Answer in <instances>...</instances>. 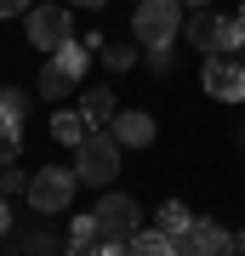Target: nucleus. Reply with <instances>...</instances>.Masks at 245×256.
I'll list each match as a JSON object with an SVG mask.
<instances>
[{"label":"nucleus","mask_w":245,"mask_h":256,"mask_svg":"<svg viewBox=\"0 0 245 256\" xmlns=\"http://www.w3.org/2000/svg\"><path fill=\"white\" fill-rule=\"evenodd\" d=\"M80 114H86V126H114V92H109V86H91V92L80 97Z\"/></svg>","instance_id":"nucleus-10"},{"label":"nucleus","mask_w":245,"mask_h":256,"mask_svg":"<svg viewBox=\"0 0 245 256\" xmlns=\"http://www.w3.org/2000/svg\"><path fill=\"white\" fill-rule=\"evenodd\" d=\"M182 40H188V46H200V52H222V40H217V18H211V12H194V18L182 23Z\"/></svg>","instance_id":"nucleus-11"},{"label":"nucleus","mask_w":245,"mask_h":256,"mask_svg":"<svg viewBox=\"0 0 245 256\" xmlns=\"http://www.w3.org/2000/svg\"><path fill=\"white\" fill-rule=\"evenodd\" d=\"M239 18H245V6H239Z\"/></svg>","instance_id":"nucleus-25"},{"label":"nucleus","mask_w":245,"mask_h":256,"mask_svg":"<svg viewBox=\"0 0 245 256\" xmlns=\"http://www.w3.org/2000/svg\"><path fill=\"white\" fill-rule=\"evenodd\" d=\"M29 40H35L40 52H57L74 40V23L63 6H29Z\"/></svg>","instance_id":"nucleus-6"},{"label":"nucleus","mask_w":245,"mask_h":256,"mask_svg":"<svg viewBox=\"0 0 245 256\" xmlns=\"http://www.w3.org/2000/svg\"><path fill=\"white\" fill-rule=\"evenodd\" d=\"M29 194V182H23V171H6V165H0V194Z\"/></svg>","instance_id":"nucleus-20"},{"label":"nucleus","mask_w":245,"mask_h":256,"mask_svg":"<svg viewBox=\"0 0 245 256\" xmlns=\"http://www.w3.org/2000/svg\"><path fill=\"white\" fill-rule=\"evenodd\" d=\"M131 34L137 46H171L182 34V0H143L131 12Z\"/></svg>","instance_id":"nucleus-1"},{"label":"nucleus","mask_w":245,"mask_h":256,"mask_svg":"<svg viewBox=\"0 0 245 256\" xmlns=\"http://www.w3.org/2000/svg\"><path fill=\"white\" fill-rule=\"evenodd\" d=\"M69 250L74 256H91V250H109V239H103L97 216H74V234H69Z\"/></svg>","instance_id":"nucleus-12"},{"label":"nucleus","mask_w":245,"mask_h":256,"mask_svg":"<svg viewBox=\"0 0 245 256\" xmlns=\"http://www.w3.org/2000/svg\"><path fill=\"white\" fill-rule=\"evenodd\" d=\"M114 142L120 148H148V142H154V114H143V108L114 114Z\"/></svg>","instance_id":"nucleus-8"},{"label":"nucleus","mask_w":245,"mask_h":256,"mask_svg":"<svg viewBox=\"0 0 245 256\" xmlns=\"http://www.w3.org/2000/svg\"><path fill=\"white\" fill-rule=\"evenodd\" d=\"M74 171H80V182H114L120 176V142H114V131H86V137L74 142Z\"/></svg>","instance_id":"nucleus-2"},{"label":"nucleus","mask_w":245,"mask_h":256,"mask_svg":"<svg viewBox=\"0 0 245 256\" xmlns=\"http://www.w3.org/2000/svg\"><path fill=\"white\" fill-rule=\"evenodd\" d=\"M74 6H86V12H97V6H109V0H74Z\"/></svg>","instance_id":"nucleus-23"},{"label":"nucleus","mask_w":245,"mask_h":256,"mask_svg":"<svg viewBox=\"0 0 245 256\" xmlns=\"http://www.w3.org/2000/svg\"><path fill=\"white\" fill-rule=\"evenodd\" d=\"M160 228L171 234V239H177V250H182V239H188V228H194V216L182 210V200H165V205H160Z\"/></svg>","instance_id":"nucleus-13"},{"label":"nucleus","mask_w":245,"mask_h":256,"mask_svg":"<svg viewBox=\"0 0 245 256\" xmlns=\"http://www.w3.org/2000/svg\"><path fill=\"white\" fill-rule=\"evenodd\" d=\"M239 245H245V239H239Z\"/></svg>","instance_id":"nucleus-26"},{"label":"nucleus","mask_w":245,"mask_h":256,"mask_svg":"<svg viewBox=\"0 0 245 256\" xmlns=\"http://www.w3.org/2000/svg\"><path fill=\"white\" fill-rule=\"evenodd\" d=\"M18 148H23L18 126H12V120H0V165H12V160H18Z\"/></svg>","instance_id":"nucleus-18"},{"label":"nucleus","mask_w":245,"mask_h":256,"mask_svg":"<svg viewBox=\"0 0 245 256\" xmlns=\"http://www.w3.org/2000/svg\"><path fill=\"white\" fill-rule=\"evenodd\" d=\"M52 137L74 148V142L86 137V114H69V108H63V114H52Z\"/></svg>","instance_id":"nucleus-15"},{"label":"nucleus","mask_w":245,"mask_h":256,"mask_svg":"<svg viewBox=\"0 0 245 256\" xmlns=\"http://www.w3.org/2000/svg\"><path fill=\"white\" fill-rule=\"evenodd\" d=\"M74 182H80V171H63V165H40V171L29 176V205H35L40 216H52V210H69Z\"/></svg>","instance_id":"nucleus-5"},{"label":"nucleus","mask_w":245,"mask_h":256,"mask_svg":"<svg viewBox=\"0 0 245 256\" xmlns=\"http://www.w3.org/2000/svg\"><path fill=\"white\" fill-rule=\"evenodd\" d=\"M6 222H12V205H6V194H0V234H6Z\"/></svg>","instance_id":"nucleus-22"},{"label":"nucleus","mask_w":245,"mask_h":256,"mask_svg":"<svg viewBox=\"0 0 245 256\" xmlns=\"http://www.w3.org/2000/svg\"><path fill=\"white\" fill-rule=\"evenodd\" d=\"M35 0H0V18H18V12H29Z\"/></svg>","instance_id":"nucleus-21"},{"label":"nucleus","mask_w":245,"mask_h":256,"mask_svg":"<svg viewBox=\"0 0 245 256\" xmlns=\"http://www.w3.org/2000/svg\"><path fill=\"white\" fill-rule=\"evenodd\" d=\"M23 114H29V97H23V92H0V120L23 126Z\"/></svg>","instance_id":"nucleus-17"},{"label":"nucleus","mask_w":245,"mask_h":256,"mask_svg":"<svg viewBox=\"0 0 245 256\" xmlns=\"http://www.w3.org/2000/svg\"><path fill=\"white\" fill-rule=\"evenodd\" d=\"M91 216H97L103 239H109V250H131V234H137V200L131 194H103L97 205H91Z\"/></svg>","instance_id":"nucleus-4"},{"label":"nucleus","mask_w":245,"mask_h":256,"mask_svg":"<svg viewBox=\"0 0 245 256\" xmlns=\"http://www.w3.org/2000/svg\"><path fill=\"white\" fill-rule=\"evenodd\" d=\"M182 6H205V0H182Z\"/></svg>","instance_id":"nucleus-24"},{"label":"nucleus","mask_w":245,"mask_h":256,"mask_svg":"<svg viewBox=\"0 0 245 256\" xmlns=\"http://www.w3.org/2000/svg\"><path fill=\"white\" fill-rule=\"evenodd\" d=\"M86 63H91V46H80V40H69V46L46 52V68H40V97H63V92H74V80L86 74Z\"/></svg>","instance_id":"nucleus-3"},{"label":"nucleus","mask_w":245,"mask_h":256,"mask_svg":"<svg viewBox=\"0 0 245 256\" xmlns=\"http://www.w3.org/2000/svg\"><path fill=\"white\" fill-rule=\"evenodd\" d=\"M217 40H222V52H239L245 46V18H217Z\"/></svg>","instance_id":"nucleus-16"},{"label":"nucleus","mask_w":245,"mask_h":256,"mask_svg":"<svg viewBox=\"0 0 245 256\" xmlns=\"http://www.w3.org/2000/svg\"><path fill=\"white\" fill-rule=\"evenodd\" d=\"M234 245H239V239L228 228H217V222H194L188 239H182V250H194V256H217V250H234Z\"/></svg>","instance_id":"nucleus-9"},{"label":"nucleus","mask_w":245,"mask_h":256,"mask_svg":"<svg viewBox=\"0 0 245 256\" xmlns=\"http://www.w3.org/2000/svg\"><path fill=\"white\" fill-rule=\"evenodd\" d=\"M200 80H205V92L217 97V102H239L245 97V63H228L222 52L205 57V74H200Z\"/></svg>","instance_id":"nucleus-7"},{"label":"nucleus","mask_w":245,"mask_h":256,"mask_svg":"<svg viewBox=\"0 0 245 256\" xmlns=\"http://www.w3.org/2000/svg\"><path fill=\"white\" fill-rule=\"evenodd\" d=\"M131 250H143V256H171L177 239L165 234V228H137V234H131Z\"/></svg>","instance_id":"nucleus-14"},{"label":"nucleus","mask_w":245,"mask_h":256,"mask_svg":"<svg viewBox=\"0 0 245 256\" xmlns=\"http://www.w3.org/2000/svg\"><path fill=\"white\" fill-rule=\"evenodd\" d=\"M103 63H109V68H131L137 63V46H126V40H120V46H103Z\"/></svg>","instance_id":"nucleus-19"}]
</instances>
